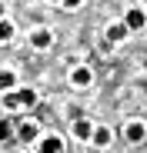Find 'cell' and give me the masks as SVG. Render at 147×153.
Masks as SVG:
<instances>
[{
  "instance_id": "8992f818",
  "label": "cell",
  "mask_w": 147,
  "mask_h": 153,
  "mask_svg": "<svg viewBox=\"0 0 147 153\" xmlns=\"http://www.w3.org/2000/svg\"><path fill=\"white\" fill-rule=\"evenodd\" d=\"M90 80H94V73H90L87 67H74V70H70V83H74V87H87Z\"/></svg>"
},
{
  "instance_id": "30bf717a",
  "label": "cell",
  "mask_w": 147,
  "mask_h": 153,
  "mask_svg": "<svg viewBox=\"0 0 147 153\" xmlns=\"http://www.w3.org/2000/svg\"><path fill=\"white\" fill-rule=\"evenodd\" d=\"M0 90H17V73L14 70H0Z\"/></svg>"
},
{
  "instance_id": "9c48e42d",
  "label": "cell",
  "mask_w": 147,
  "mask_h": 153,
  "mask_svg": "<svg viewBox=\"0 0 147 153\" xmlns=\"http://www.w3.org/2000/svg\"><path fill=\"white\" fill-rule=\"evenodd\" d=\"M30 43H34L37 50H47V47L54 43V37H50V30H34V33H30Z\"/></svg>"
},
{
  "instance_id": "52a82bcc",
  "label": "cell",
  "mask_w": 147,
  "mask_h": 153,
  "mask_svg": "<svg viewBox=\"0 0 147 153\" xmlns=\"http://www.w3.org/2000/svg\"><path fill=\"white\" fill-rule=\"evenodd\" d=\"M110 130H107V126H94V130H90V143L94 146H110Z\"/></svg>"
},
{
  "instance_id": "8fae6325",
  "label": "cell",
  "mask_w": 147,
  "mask_h": 153,
  "mask_svg": "<svg viewBox=\"0 0 147 153\" xmlns=\"http://www.w3.org/2000/svg\"><path fill=\"white\" fill-rule=\"evenodd\" d=\"M127 37V27H124V23H110V27H107V40H124Z\"/></svg>"
},
{
  "instance_id": "6da1fadb",
  "label": "cell",
  "mask_w": 147,
  "mask_h": 153,
  "mask_svg": "<svg viewBox=\"0 0 147 153\" xmlns=\"http://www.w3.org/2000/svg\"><path fill=\"white\" fill-rule=\"evenodd\" d=\"M14 133H17V140H20V143H37V140H40V126H37L34 120H27V123L14 126Z\"/></svg>"
},
{
  "instance_id": "7c38bea8",
  "label": "cell",
  "mask_w": 147,
  "mask_h": 153,
  "mask_svg": "<svg viewBox=\"0 0 147 153\" xmlns=\"http://www.w3.org/2000/svg\"><path fill=\"white\" fill-rule=\"evenodd\" d=\"M10 137H14V120L0 117V140H10Z\"/></svg>"
},
{
  "instance_id": "7a4b0ae2",
  "label": "cell",
  "mask_w": 147,
  "mask_h": 153,
  "mask_svg": "<svg viewBox=\"0 0 147 153\" xmlns=\"http://www.w3.org/2000/svg\"><path fill=\"white\" fill-rule=\"evenodd\" d=\"M37 153H64V140L60 137H44V140H37Z\"/></svg>"
},
{
  "instance_id": "2e32d148",
  "label": "cell",
  "mask_w": 147,
  "mask_h": 153,
  "mask_svg": "<svg viewBox=\"0 0 147 153\" xmlns=\"http://www.w3.org/2000/svg\"><path fill=\"white\" fill-rule=\"evenodd\" d=\"M54 4H57V0H54Z\"/></svg>"
},
{
  "instance_id": "9a60e30c",
  "label": "cell",
  "mask_w": 147,
  "mask_h": 153,
  "mask_svg": "<svg viewBox=\"0 0 147 153\" xmlns=\"http://www.w3.org/2000/svg\"><path fill=\"white\" fill-rule=\"evenodd\" d=\"M0 20H4V4H0Z\"/></svg>"
},
{
  "instance_id": "4fadbf2b",
  "label": "cell",
  "mask_w": 147,
  "mask_h": 153,
  "mask_svg": "<svg viewBox=\"0 0 147 153\" xmlns=\"http://www.w3.org/2000/svg\"><path fill=\"white\" fill-rule=\"evenodd\" d=\"M14 37V23H7V20H0V43H7Z\"/></svg>"
},
{
  "instance_id": "5b68a950",
  "label": "cell",
  "mask_w": 147,
  "mask_h": 153,
  "mask_svg": "<svg viewBox=\"0 0 147 153\" xmlns=\"http://www.w3.org/2000/svg\"><path fill=\"white\" fill-rule=\"evenodd\" d=\"M124 140H130V143H144V123H140V120H134V123L124 126Z\"/></svg>"
},
{
  "instance_id": "277c9868",
  "label": "cell",
  "mask_w": 147,
  "mask_h": 153,
  "mask_svg": "<svg viewBox=\"0 0 147 153\" xmlns=\"http://www.w3.org/2000/svg\"><path fill=\"white\" fill-rule=\"evenodd\" d=\"M90 130H94V123L84 120V117H77V120H74V126H70V133L77 137V140H90Z\"/></svg>"
},
{
  "instance_id": "ba28073f",
  "label": "cell",
  "mask_w": 147,
  "mask_h": 153,
  "mask_svg": "<svg viewBox=\"0 0 147 153\" xmlns=\"http://www.w3.org/2000/svg\"><path fill=\"white\" fill-rule=\"evenodd\" d=\"M124 27H127V30H140V27H144V10H140V7H137V10H127Z\"/></svg>"
},
{
  "instance_id": "5bb4252c",
  "label": "cell",
  "mask_w": 147,
  "mask_h": 153,
  "mask_svg": "<svg viewBox=\"0 0 147 153\" xmlns=\"http://www.w3.org/2000/svg\"><path fill=\"white\" fill-rule=\"evenodd\" d=\"M60 4H64V7H70V10H74V7H80V4H84V0H60Z\"/></svg>"
},
{
  "instance_id": "3957f363",
  "label": "cell",
  "mask_w": 147,
  "mask_h": 153,
  "mask_svg": "<svg viewBox=\"0 0 147 153\" xmlns=\"http://www.w3.org/2000/svg\"><path fill=\"white\" fill-rule=\"evenodd\" d=\"M14 97H17V107H34L37 103V90H30V87H17Z\"/></svg>"
}]
</instances>
